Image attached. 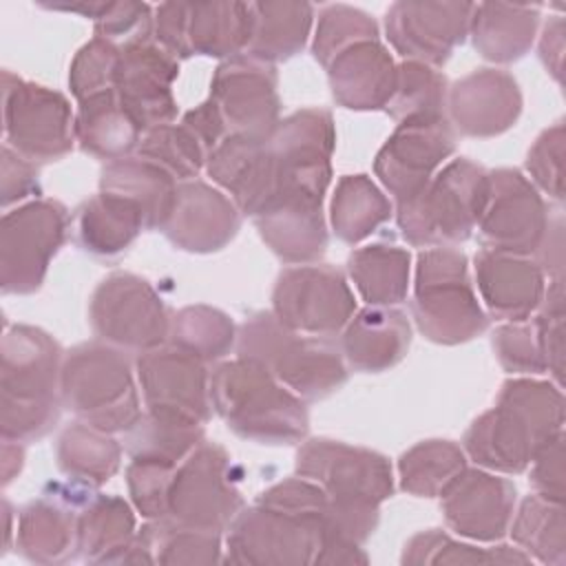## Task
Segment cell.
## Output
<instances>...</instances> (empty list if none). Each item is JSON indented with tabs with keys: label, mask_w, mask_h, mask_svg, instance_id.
I'll return each instance as SVG.
<instances>
[{
	"label": "cell",
	"mask_w": 566,
	"mask_h": 566,
	"mask_svg": "<svg viewBox=\"0 0 566 566\" xmlns=\"http://www.w3.org/2000/svg\"><path fill=\"white\" fill-rule=\"evenodd\" d=\"M334 144L336 128L329 111L301 108L283 117L268 137L276 170L272 199L303 195L323 201L332 181Z\"/></svg>",
	"instance_id": "obj_13"
},
{
	"label": "cell",
	"mask_w": 566,
	"mask_h": 566,
	"mask_svg": "<svg viewBox=\"0 0 566 566\" xmlns=\"http://www.w3.org/2000/svg\"><path fill=\"white\" fill-rule=\"evenodd\" d=\"M447 77L422 62L405 60L396 71V88L382 108L396 124L447 117Z\"/></svg>",
	"instance_id": "obj_44"
},
{
	"label": "cell",
	"mask_w": 566,
	"mask_h": 566,
	"mask_svg": "<svg viewBox=\"0 0 566 566\" xmlns=\"http://www.w3.org/2000/svg\"><path fill=\"white\" fill-rule=\"evenodd\" d=\"M168 343L208 365L237 347V325L217 307L188 305L172 316Z\"/></svg>",
	"instance_id": "obj_45"
},
{
	"label": "cell",
	"mask_w": 566,
	"mask_h": 566,
	"mask_svg": "<svg viewBox=\"0 0 566 566\" xmlns=\"http://www.w3.org/2000/svg\"><path fill=\"white\" fill-rule=\"evenodd\" d=\"M270 312L294 332L334 336L354 316L356 298L338 268L303 263L276 276Z\"/></svg>",
	"instance_id": "obj_14"
},
{
	"label": "cell",
	"mask_w": 566,
	"mask_h": 566,
	"mask_svg": "<svg viewBox=\"0 0 566 566\" xmlns=\"http://www.w3.org/2000/svg\"><path fill=\"white\" fill-rule=\"evenodd\" d=\"M122 49L104 38L88 40L73 57L69 69V88L77 102L115 91Z\"/></svg>",
	"instance_id": "obj_50"
},
{
	"label": "cell",
	"mask_w": 566,
	"mask_h": 566,
	"mask_svg": "<svg viewBox=\"0 0 566 566\" xmlns=\"http://www.w3.org/2000/svg\"><path fill=\"white\" fill-rule=\"evenodd\" d=\"M473 2H394L385 13V35L405 60L442 66L467 40Z\"/></svg>",
	"instance_id": "obj_21"
},
{
	"label": "cell",
	"mask_w": 566,
	"mask_h": 566,
	"mask_svg": "<svg viewBox=\"0 0 566 566\" xmlns=\"http://www.w3.org/2000/svg\"><path fill=\"white\" fill-rule=\"evenodd\" d=\"M517 489L486 469L464 467L440 493L444 522L473 542H500L511 526Z\"/></svg>",
	"instance_id": "obj_22"
},
{
	"label": "cell",
	"mask_w": 566,
	"mask_h": 566,
	"mask_svg": "<svg viewBox=\"0 0 566 566\" xmlns=\"http://www.w3.org/2000/svg\"><path fill=\"white\" fill-rule=\"evenodd\" d=\"M177 75L179 60L155 40L122 49L115 93L144 133L175 122L177 99L172 84Z\"/></svg>",
	"instance_id": "obj_23"
},
{
	"label": "cell",
	"mask_w": 566,
	"mask_h": 566,
	"mask_svg": "<svg viewBox=\"0 0 566 566\" xmlns=\"http://www.w3.org/2000/svg\"><path fill=\"white\" fill-rule=\"evenodd\" d=\"M347 274L367 305L391 307L407 298L411 254L394 243H369L349 254Z\"/></svg>",
	"instance_id": "obj_39"
},
{
	"label": "cell",
	"mask_w": 566,
	"mask_h": 566,
	"mask_svg": "<svg viewBox=\"0 0 566 566\" xmlns=\"http://www.w3.org/2000/svg\"><path fill=\"white\" fill-rule=\"evenodd\" d=\"M2 206H11L31 195H40V170L35 161L2 144Z\"/></svg>",
	"instance_id": "obj_57"
},
{
	"label": "cell",
	"mask_w": 566,
	"mask_h": 566,
	"mask_svg": "<svg viewBox=\"0 0 566 566\" xmlns=\"http://www.w3.org/2000/svg\"><path fill=\"white\" fill-rule=\"evenodd\" d=\"M263 243L290 265L316 263L327 248L323 201L276 197L252 217Z\"/></svg>",
	"instance_id": "obj_30"
},
{
	"label": "cell",
	"mask_w": 566,
	"mask_h": 566,
	"mask_svg": "<svg viewBox=\"0 0 566 566\" xmlns=\"http://www.w3.org/2000/svg\"><path fill=\"white\" fill-rule=\"evenodd\" d=\"M206 172L248 217L259 214L276 190V170L268 139L228 135L208 155Z\"/></svg>",
	"instance_id": "obj_28"
},
{
	"label": "cell",
	"mask_w": 566,
	"mask_h": 566,
	"mask_svg": "<svg viewBox=\"0 0 566 566\" xmlns=\"http://www.w3.org/2000/svg\"><path fill=\"white\" fill-rule=\"evenodd\" d=\"M294 467L296 475L316 482L336 502L380 506L394 495L389 460L365 447L312 438L296 451Z\"/></svg>",
	"instance_id": "obj_15"
},
{
	"label": "cell",
	"mask_w": 566,
	"mask_h": 566,
	"mask_svg": "<svg viewBox=\"0 0 566 566\" xmlns=\"http://www.w3.org/2000/svg\"><path fill=\"white\" fill-rule=\"evenodd\" d=\"M564 433L562 387L535 378H509L493 409L471 422L464 453L493 473H524L533 455Z\"/></svg>",
	"instance_id": "obj_1"
},
{
	"label": "cell",
	"mask_w": 566,
	"mask_h": 566,
	"mask_svg": "<svg viewBox=\"0 0 566 566\" xmlns=\"http://www.w3.org/2000/svg\"><path fill=\"white\" fill-rule=\"evenodd\" d=\"M137 155L157 164L177 181L195 179L208 159L206 148L181 122L148 128L142 135Z\"/></svg>",
	"instance_id": "obj_48"
},
{
	"label": "cell",
	"mask_w": 566,
	"mask_h": 566,
	"mask_svg": "<svg viewBox=\"0 0 566 566\" xmlns=\"http://www.w3.org/2000/svg\"><path fill=\"white\" fill-rule=\"evenodd\" d=\"M91 489L77 482L51 484V493L29 502L18 515V553L33 564L71 559L77 553V509Z\"/></svg>",
	"instance_id": "obj_26"
},
{
	"label": "cell",
	"mask_w": 566,
	"mask_h": 566,
	"mask_svg": "<svg viewBox=\"0 0 566 566\" xmlns=\"http://www.w3.org/2000/svg\"><path fill=\"white\" fill-rule=\"evenodd\" d=\"M509 533L531 559L551 566L566 564V517L564 504L551 502L537 493L522 500L513 513Z\"/></svg>",
	"instance_id": "obj_42"
},
{
	"label": "cell",
	"mask_w": 566,
	"mask_h": 566,
	"mask_svg": "<svg viewBox=\"0 0 566 566\" xmlns=\"http://www.w3.org/2000/svg\"><path fill=\"white\" fill-rule=\"evenodd\" d=\"M210 402L239 438L259 444H296L310 429L305 400L250 358L237 356L210 371Z\"/></svg>",
	"instance_id": "obj_3"
},
{
	"label": "cell",
	"mask_w": 566,
	"mask_h": 566,
	"mask_svg": "<svg viewBox=\"0 0 566 566\" xmlns=\"http://www.w3.org/2000/svg\"><path fill=\"white\" fill-rule=\"evenodd\" d=\"M493 352L509 374H546L544 354L539 347L533 321L504 323L493 332Z\"/></svg>",
	"instance_id": "obj_54"
},
{
	"label": "cell",
	"mask_w": 566,
	"mask_h": 566,
	"mask_svg": "<svg viewBox=\"0 0 566 566\" xmlns=\"http://www.w3.org/2000/svg\"><path fill=\"white\" fill-rule=\"evenodd\" d=\"M0 471H2V486H7L24 467V447L22 442L2 440V453H0Z\"/></svg>",
	"instance_id": "obj_61"
},
{
	"label": "cell",
	"mask_w": 566,
	"mask_h": 566,
	"mask_svg": "<svg viewBox=\"0 0 566 566\" xmlns=\"http://www.w3.org/2000/svg\"><path fill=\"white\" fill-rule=\"evenodd\" d=\"M203 440L206 431L201 422L144 411L139 422L126 431L124 449L130 458H150L179 464Z\"/></svg>",
	"instance_id": "obj_46"
},
{
	"label": "cell",
	"mask_w": 566,
	"mask_h": 566,
	"mask_svg": "<svg viewBox=\"0 0 566 566\" xmlns=\"http://www.w3.org/2000/svg\"><path fill=\"white\" fill-rule=\"evenodd\" d=\"M276 86L274 64L245 53L223 60L212 75L208 99L214 104L226 135L265 142L281 122Z\"/></svg>",
	"instance_id": "obj_16"
},
{
	"label": "cell",
	"mask_w": 566,
	"mask_h": 566,
	"mask_svg": "<svg viewBox=\"0 0 566 566\" xmlns=\"http://www.w3.org/2000/svg\"><path fill=\"white\" fill-rule=\"evenodd\" d=\"M95 35L111 40L119 49L155 40V9L146 2L111 0L99 2L93 15Z\"/></svg>",
	"instance_id": "obj_51"
},
{
	"label": "cell",
	"mask_w": 566,
	"mask_h": 566,
	"mask_svg": "<svg viewBox=\"0 0 566 566\" xmlns=\"http://www.w3.org/2000/svg\"><path fill=\"white\" fill-rule=\"evenodd\" d=\"M394 214L389 197L371 181L369 175H343L329 203V223L334 234L356 245L371 237Z\"/></svg>",
	"instance_id": "obj_40"
},
{
	"label": "cell",
	"mask_w": 566,
	"mask_h": 566,
	"mask_svg": "<svg viewBox=\"0 0 566 566\" xmlns=\"http://www.w3.org/2000/svg\"><path fill=\"white\" fill-rule=\"evenodd\" d=\"M250 7L252 38L245 55L276 64L303 51L314 22V7L310 2L265 0L250 2Z\"/></svg>",
	"instance_id": "obj_38"
},
{
	"label": "cell",
	"mask_w": 566,
	"mask_h": 566,
	"mask_svg": "<svg viewBox=\"0 0 566 566\" xmlns=\"http://www.w3.org/2000/svg\"><path fill=\"white\" fill-rule=\"evenodd\" d=\"M411 345V325L405 312L367 305L343 327L340 352L345 363L365 374L387 371L398 365Z\"/></svg>",
	"instance_id": "obj_31"
},
{
	"label": "cell",
	"mask_w": 566,
	"mask_h": 566,
	"mask_svg": "<svg viewBox=\"0 0 566 566\" xmlns=\"http://www.w3.org/2000/svg\"><path fill=\"white\" fill-rule=\"evenodd\" d=\"M411 316L418 332L438 345H460L484 334L482 310L469 276V259L458 248H427L418 254Z\"/></svg>",
	"instance_id": "obj_7"
},
{
	"label": "cell",
	"mask_w": 566,
	"mask_h": 566,
	"mask_svg": "<svg viewBox=\"0 0 566 566\" xmlns=\"http://www.w3.org/2000/svg\"><path fill=\"white\" fill-rule=\"evenodd\" d=\"M60 398L82 422L108 433H126L144 416L126 352L104 340L64 354Z\"/></svg>",
	"instance_id": "obj_6"
},
{
	"label": "cell",
	"mask_w": 566,
	"mask_h": 566,
	"mask_svg": "<svg viewBox=\"0 0 566 566\" xmlns=\"http://www.w3.org/2000/svg\"><path fill=\"white\" fill-rule=\"evenodd\" d=\"M252 38L250 2H164L155 7V42L177 60L243 55Z\"/></svg>",
	"instance_id": "obj_10"
},
{
	"label": "cell",
	"mask_w": 566,
	"mask_h": 566,
	"mask_svg": "<svg viewBox=\"0 0 566 566\" xmlns=\"http://www.w3.org/2000/svg\"><path fill=\"white\" fill-rule=\"evenodd\" d=\"M4 144L31 161H55L75 146L71 102L55 88L2 73Z\"/></svg>",
	"instance_id": "obj_11"
},
{
	"label": "cell",
	"mask_w": 566,
	"mask_h": 566,
	"mask_svg": "<svg viewBox=\"0 0 566 566\" xmlns=\"http://www.w3.org/2000/svg\"><path fill=\"white\" fill-rule=\"evenodd\" d=\"M243 509L228 451L203 440L175 469L168 489V517L210 531H226Z\"/></svg>",
	"instance_id": "obj_12"
},
{
	"label": "cell",
	"mask_w": 566,
	"mask_h": 566,
	"mask_svg": "<svg viewBox=\"0 0 566 566\" xmlns=\"http://www.w3.org/2000/svg\"><path fill=\"white\" fill-rule=\"evenodd\" d=\"M535 263L542 268L548 281H564V219L557 214L551 219L548 230L533 254Z\"/></svg>",
	"instance_id": "obj_59"
},
{
	"label": "cell",
	"mask_w": 566,
	"mask_h": 566,
	"mask_svg": "<svg viewBox=\"0 0 566 566\" xmlns=\"http://www.w3.org/2000/svg\"><path fill=\"white\" fill-rule=\"evenodd\" d=\"M321 535L303 520L254 502L241 509L228 526V564L254 566H301L314 564Z\"/></svg>",
	"instance_id": "obj_18"
},
{
	"label": "cell",
	"mask_w": 566,
	"mask_h": 566,
	"mask_svg": "<svg viewBox=\"0 0 566 566\" xmlns=\"http://www.w3.org/2000/svg\"><path fill=\"white\" fill-rule=\"evenodd\" d=\"M135 513L119 495L88 493L77 509V553L91 564H119L133 544Z\"/></svg>",
	"instance_id": "obj_35"
},
{
	"label": "cell",
	"mask_w": 566,
	"mask_h": 566,
	"mask_svg": "<svg viewBox=\"0 0 566 566\" xmlns=\"http://www.w3.org/2000/svg\"><path fill=\"white\" fill-rule=\"evenodd\" d=\"M223 562L221 533L190 526L172 517L148 520L135 535L119 564H186L206 566Z\"/></svg>",
	"instance_id": "obj_32"
},
{
	"label": "cell",
	"mask_w": 566,
	"mask_h": 566,
	"mask_svg": "<svg viewBox=\"0 0 566 566\" xmlns=\"http://www.w3.org/2000/svg\"><path fill=\"white\" fill-rule=\"evenodd\" d=\"M177 184L172 175L139 155L108 161L99 175V190L133 201L144 214L146 230H161L170 214Z\"/></svg>",
	"instance_id": "obj_37"
},
{
	"label": "cell",
	"mask_w": 566,
	"mask_h": 566,
	"mask_svg": "<svg viewBox=\"0 0 566 566\" xmlns=\"http://www.w3.org/2000/svg\"><path fill=\"white\" fill-rule=\"evenodd\" d=\"M489 199V172L458 157L411 199L396 203L402 239L413 248H453L471 239Z\"/></svg>",
	"instance_id": "obj_5"
},
{
	"label": "cell",
	"mask_w": 566,
	"mask_h": 566,
	"mask_svg": "<svg viewBox=\"0 0 566 566\" xmlns=\"http://www.w3.org/2000/svg\"><path fill=\"white\" fill-rule=\"evenodd\" d=\"M564 122H555L539 133L526 155V172L531 175V184L555 201H564Z\"/></svg>",
	"instance_id": "obj_55"
},
{
	"label": "cell",
	"mask_w": 566,
	"mask_h": 566,
	"mask_svg": "<svg viewBox=\"0 0 566 566\" xmlns=\"http://www.w3.org/2000/svg\"><path fill=\"white\" fill-rule=\"evenodd\" d=\"M539 60L546 66V71L562 82L564 71V18L553 15L544 24L542 38H539Z\"/></svg>",
	"instance_id": "obj_60"
},
{
	"label": "cell",
	"mask_w": 566,
	"mask_h": 566,
	"mask_svg": "<svg viewBox=\"0 0 566 566\" xmlns=\"http://www.w3.org/2000/svg\"><path fill=\"white\" fill-rule=\"evenodd\" d=\"M144 128L124 108L115 91L77 102L75 142L97 159L115 161L137 153Z\"/></svg>",
	"instance_id": "obj_36"
},
{
	"label": "cell",
	"mask_w": 566,
	"mask_h": 566,
	"mask_svg": "<svg viewBox=\"0 0 566 566\" xmlns=\"http://www.w3.org/2000/svg\"><path fill=\"white\" fill-rule=\"evenodd\" d=\"M455 153V130L444 119L402 122L374 159V172L396 203L418 195Z\"/></svg>",
	"instance_id": "obj_20"
},
{
	"label": "cell",
	"mask_w": 566,
	"mask_h": 566,
	"mask_svg": "<svg viewBox=\"0 0 566 566\" xmlns=\"http://www.w3.org/2000/svg\"><path fill=\"white\" fill-rule=\"evenodd\" d=\"M135 371L148 413L201 424L210 420V371L199 358L168 343L142 352Z\"/></svg>",
	"instance_id": "obj_19"
},
{
	"label": "cell",
	"mask_w": 566,
	"mask_h": 566,
	"mask_svg": "<svg viewBox=\"0 0 566 566\" xmlns=\"http://www.w3.org/2000/svg\"><path fill=\"white\" fill-rule=\"evenodd\" d=\"M542 7L480 2L473 9L469 35L475 51L495 64H509L528 53L535 42Z\"/></svg>",
	"instance_id": "obj_34"
},
{
	"label": "cell",
	"mask_w": 566,
	"mask_h": 566,
	"mask_svg": "<svg viewBox=\"0 0 566 566\" xmlns=\"http://www.w3.org/2000/svg\"><path fill=\"white\" fill-rule=\"evenodd\" d=\"M88 321L99 340L142 354L168 343L172 318L146 279L113 272L93 290Z\"/></svg>",
	"instance_id": "obj_9"
},
{
	"label": "cell",
	"mask_w": 566,
	"mask_h": 566,
	"mask_svg": "<svg viewBox=\"0 0 566 566\" xmlns=\"http://www.w3.org/2000/svg\"><path fill=\"white\" fill-rule=\"evenodd\" d=\"M522 113L517 80L502 69H475L447 91V122L464 137H497Z\"/></svg>",
	"instance_id": "obj_24"
},
{
	"label": "cell",
	"mask_w": 566,
	"mask_h": 566,
	"mask_svg": "<svg viewBox=\"0 0 566 566\" xmlns=\"http://www.w3.org/2000/svg\"><path fill=\"white\" fill-rule=\"evenodd\" d=\"M551 217L539 190L515 168L489 172V199L478 223L482 248L533 256Z\"/></svg>",
	"instance_id": "obj_17"
},
{
	"label": "cell",
	"mask_w": 566,
	"mask_h": 566,
	"mask_svg": "<svg viewBox=\"0 0 566 566\" xmlns=\"http://www.w3.org/2000/svg\"><path fill=\"white\" fill-rule=\"evenodd\" d=\"M0 433L2 440L44 438L60 420L62 347L40 327L4 329L0 347Z\"/></svg>",
	"instance_id": "obj_2"
},
{
	"label": "cell",
	"mask_w": 566,
	"mask_h": 566,
	"mask_svg": "<svg viewBox=\"0 0 566 566\" xmlns=\"http://www.w3.org/2000/svg\"><path fill=\"white\" fill-rule=\"evenodd\" d=\"M325 69L332 97L349 111H382L396 88L398 64L380 40L352 44Z\"/></svg>",
	"instance_id": "obj_29"
},
{
	"label": "cell",
	"mask_w": 566,
	"mask_h": 566,
	"mask_svg": "<svg viewBox=\"0 0 566 566\" xmlns=\"http://www.w3.org/2000/svg\"><path fill=\"white\" fill-rule=\"evenodd\" d=\"M473 265L480 296L493 318L526 321L539 307L546 276L533 256L482 248Z\"/></svg>",
	"instance_id": "obj_27"
},
{
	"label": "cell",
	"mask_w": 566,
	"mask_h": 566,
	"mask_svg": "<svg viewBox=\"0 0 566 566\" xmlns=\"http://www.w3.org/2000/svg\"><path fill=\"white\" fill-rule=\"evenodd\" d=\"M402 564H528L531 557L513 546H478L458 542L440 528L416 533L402 548Z\"/></svg>",
	"instance_id": "obj_47"
},
{
	"label": "cell",
	"mask_w": 566,
	"mask_h": 566,
	"mask_svg": "<svg viewBox=\"0 0 566 566\" xmlns=\"http://www.w3.org/2000/svg\"><path fill=\"white\" fill-rule=\"evenodd\" d=\"M69 210L55 199H33L2 214L0 287L4 294H33L69 234Z\"/></svg>",
	"instance_id": "obj_8"
},
{
	"label": "cell",
	"mask_w": 566,
	"mask_h": 566,
	"mask_svg": "<svg viewBox=\"0 0 566 566\" xmlns=\"http://www.w3.org/2000/svg\"><path fill=\"white\" fill-rule=\"evenodd\" d=\"M467 467V453L451 440H422L398 458L400 489L416 497H440L447 484Z\"/></svg>",
	"instance_id": "obj_43"
},
{
	"label": "cell",
	"mask_w": 566,
	"mask_h": 566,
	"mask_svg": "<svg viewBox=\"0 0 566 566\" xmlns=\"http://www.w3.org/2000/svg\"><path fill=\"white\" fill-rule=\"evenodd\" d=\"M177 464L150 460V458H130L126 467L128 495L135 511L146 520L168 517V489Z\"/></svg>",
	"instance_id": "obj_52"
},
{
	"label": "cell",
	"mask_w": 566,
	"mask_h": 566,
	"mask_svg": "<svg viewBox=\"0 0 566 566\" xmlns=\"http://www.w3.org/2000/svg\"><path fill=\"white\" fill-rule=\"evenodd\" d=\"M181 124L199 139V144L206 148L208 155L228 137L226 128H223V122H221V117H219V113H217V108L210 99H206L199 106L184 113Z\"/></svg>",
	"instance_id": "obj_58"
},
{
	"label": "cell",
	"mask_w": 566,
	"mask_h": 566,
	"mask_svg": "<svg viewBox=\"0 0 566 566\" xmlns=\"http://www.w3.org/2000/svg\"><path fill=\"white\" fill-rule=\"evenodd\" d=\"M531 486L537 495L564 504V433L546 442L531 460Z\"/></svg>",
	"instance_id": "obj_56"
},
{
	"label": "cell",
	"mask_w": 566,
	"mask_h": 566,
	"mask_svg": "<svg viewBox=\"0 0 566 566\" xmlns=\"http://www.w3.org/2000/svg\"><path fill=\"white\" fill-rule=\"evenodd\" d=\"M564 321H566L564 281H548L533 323L537 329L546 371H551L557 387H562V382H564V352H566Z\"/></svg>",
	"instance_id": "obj_53"
},
{
	"label": "cell",
	"mask_w": 566,
	"mask_h": 566,
	"mask_svg": "<svg viewBox=\"0 0 566 566\" xmlns=\"http://www.w3.org/2000/svg\"><path fill=\"white\" fill-rule=\"evenodd\" d=\"M55 458L60 471L71 482L99 486L119 471L122 444L113 433L77 420L60 433Z\"/></svg>",
	"instance_id": "obj_41"
},
{
	"label": "cell",
	"mask_w": 566,
	"mask_h": 566,
	"mask_svg": "<svg viewBox=\"0 0 566 566\" xmlns=\"http://www.w3.org/2000/svg\"><path fill=\"white\" fill-rule=\"evenodd\" d=\"M237 356L261 363L303 400H321L347 382V363L332 336L294 332L265 310L237 327Z\"/></svg>",
	"instance_id": "obj_4"
},
{
	"label": "cell",
	"mask_w": 566,
	"mask_h": 566,
	"mask_svg": "<svg viewBox=\"0 0 566 566\" xmlns=\"http://www.w3.org/2000/svg\"><path fill=\"white\" fill-rule=\"evenodd\" d=\"M241 217V210L226 192L206 181L188 179L177 184L161 232L184 252L210 254L223 250L237 237Z\"/></svg>",
	"instance_id": "obj_25"
},
{
	"label": "cell",
	"mask_w": 566,
	"mask_h": 566,
	"mask_svg": "<svg viewBox=\"0 0 566 566\" xmlns=\"http://www.w3.org/2000/svg\"><path fill=\"white\" fill-rule=\"evenodd\" d=\"M365 40H380L378 24L369 13L349 4H327L318 13L312 55L327 66L340 51Z\"/></svg>",
	"instance_id": "obj_49"
},
{
	"label": "cell",
	"mask_w": 566,
	"mask_h": 566,
	"mask_svg": "<svg viewBox=\"0 0 566 566\" xmlns=\"http://www.w3.org/2000/svg\"><path fill=\"white\" fill-rule=\"evenodd\" d=\"M71 228L84 252L111 259L122 254L146 230V221L133 201L99 190L75 210Z\"/></svg>",
	"instance_id": "obj_33"
}]
</instances>
